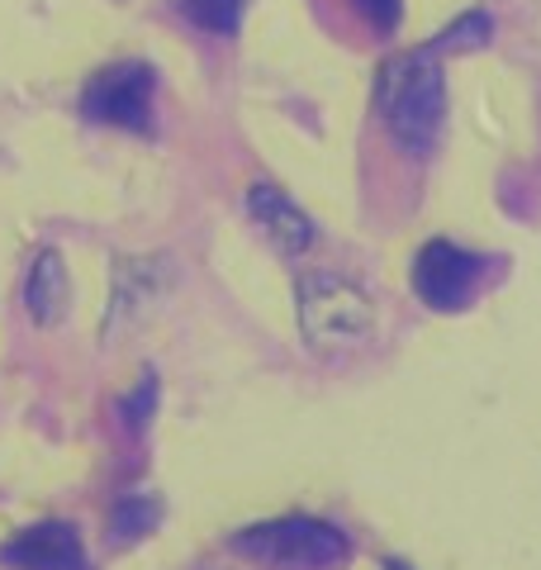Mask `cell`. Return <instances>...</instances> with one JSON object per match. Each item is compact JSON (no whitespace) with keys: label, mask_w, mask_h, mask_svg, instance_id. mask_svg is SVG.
<instances>
[{"label":"cell","mask_w":541,"mask_h":570,"mask_svg":"<svg viewBox=\"0 0 541 570\" xmlns=\"http://www.w3.org/2000/svg\"><path fill=\"white\" fill-rule=\"evenodd\" d=\"M0 566L6 570H90L77 528L62 519L33 523L24 532H14L10 542H0Z\"/></svg>","instance_id":"6"},{"label":"cell","mask_w":541,"mask_h":570,"mask_svg":"<svg viewBox=\"0 0 541 570\" xmlns=\"http://www.w3.org/2000/svg\"><path fill=\"white\" fill-rule=\"evenodd\" d=\"M352 10L375 33H394V29H400V14H404V0H352Z\"/></svg>","instance_id":"11"},{"label":"cell","mask_w":541,"mask_h":570,"mask_svg":"<svg viewBox=\"0 0 541 570\" xmlns=\"http://www.w3.org/2000/svg\"><path fill=\"white\" fill-rule=\"evenodd\" d=\"M456 48L451 33L432 39L423 48L394 52V58L375 71V110L390 124V134L404 142L409 153H427L442 134L446 115V71L442 58Z\"/></svg>","instance_id":"1"},{"label":"cell","mask_w":541,"mask_h":570,"mask_svg":"<svg viewBox=\"0 0 541 570\" xmlns=\"http://www.w3.org/2000/svg\"><path fill=\"white\" fill-rule=\"evenodd\" d=\"M247 214H252V224L270 238V247L285 253V257H295V253H304V247L314 243V224L295 209L291 195H281L276 186H266V181L247 186Z\"/></svg>","instance_id":"7"},{"label":"cell","mask_w":541,"mask_h":570,"mask_svg":"<svg viewBox=\"0 0 541 570\" xmlns=\"http://www.w3.org/2000/svg\"><path fill=\"white\" fill-rule=\"evenodd\" d=\"M24 305H29V314H33V324L39 328H52L67 314V266H62V257L52 253V247H43V253L33 257V266H29Z\"/></svg>","instance_id":"8"},{"label":"cell","mask_w":541,"mask_h":570,"mask_svg":"<svg viewBox=\"0 0 541 570\" xmlns=\"http://www.w3.org/2000/svg\"><path fill=\"white\" fill-rule=\"evenodd\" d=\"M176 10L200 29V33H219V39H233L243 24L247 0H176Z\"/></svg>","instance_id":"9"},{"label":"cell","mask_w":541,"mask_h":570,"mask_svg":"<svg viewBox=\"0 0 541 570\" xmlns=\"http://www.w3.org/2000/svg\"><path fill=\"white\" fill-rule=\"evenodd\" d=\"M490 272V262L480 253H465V247L432 238L423 243V253L413 257V291L427 309L437 314H456L480 295V281Z\"/></svg>","instance_id":"5"},{"label":"cell","mask_w":541,"mask_h":570,"mask_svg":"<svg viewBox=\"0 0 541 570\" xmlns=\"http://www.w3.org/2000/svg\"><path fill=\"white\" fill-rule=\"evenodd\" d=\"M228 547L266 570H342L352 561V542L333 523L309 519V513H285V519L238 528Z\"/></svg>","instance_id":"2"},{"label":"cell","mask_w":541,"mask_h":570,"mask_svg":"<svg viewBox=\"0 0 541 570\" xmlns=\"http://www.w3.org/2000/svg\"><path fill=\"white\" fill-rule=\"evenodd\" d=\"M299 305V328L304 343L314 352H342L356 347L375 324V305L356 281L333 276V272H304L295 285Z\"/></svg>","instance_id":"3"},{"label":"cell","mask_w":541,"mask_h":570,"mask_svg":"<svg viewBox=\"0 0 541 570\" xmlns=\"http://www.w3.org/2000/svg\"><path fill=\"white\" fill-rule=\"evenodd\" d=\"M157 528V504L153 499H119L115 513H110V538L115 542H134L142 532Z\"/></svg>","instance_id":"10"},{"label":"cell","mask_w":541,"mask_h":570,"mask_svg":"<svg viewBox=\"0 0 541 570\" xmlns=\"http://www.w3.org/2000/svg\"><path fill=\"white\" fill-rule=\"evenodd\" d=\"M153 110H157V71L138 58L100 67L86 81L81 115L96 124H110V129H124V134H153L157 124Z\"/></svg>","instance_id":"4"}]
</instances>
